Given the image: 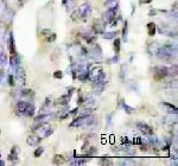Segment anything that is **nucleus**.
Here are the masks:
<instances>
[{"label": "nucleus", "mask_w": 178, "mask_h": 166, "mask_svg": "<svg viewBox=\"0 0 178 166\" xmlns=\"http://www.w3.org/2000/svg\"><path fill=\"white\" fill-rule=\"evenodd\" d=\"M42 35L43 36H49L50 35V30H42Z\"/></svg>", "instance_id": "33"}, {"label": "nucleus", "mask_w": 178, "mask_h": 166, "mask_svg": "<svg viewBox=\"0 0 178 166\" xmlns=\"http://www.w3.org/2000/svg\"><path fill=\"white\" fill-rule=\"evenodd\" d=\"M16 71H17V81L21 84H25V71H24V69H21L19 67Z\"/></svg>", "instance_id": "11"}, {"label": "nucleus", "mask_w": 178, "mask_h": 166, "mask_svg": "<svg viewBox=\"0 0 178 166\" xmlns=\"http://www.w3.org/2000/svg\"><path fill=\"white\" fill-rule=\"evenodd\" d=\"M103 38H105V39H113V38H116V32L115 31L105 32V33H103Z\"/></svg>", "instance_id": "18"}, {"label": "nucleus", "mask_w": 178, "mask_h": 166, "mask_svg": "<svg viewBox=\"0 0 178 166\" xmlns=\"http://www.w3.org/2000/svg\"><path fill=\"white\" fill-rule=\"evenodd\" d=\"M31 95H32V90L31 89H23V90H20V96L21 97L31 96Z\"/></svg>", "instance_id": "19"}, {"label": "nucleus", "mask_w": 178, "mask_h": 166, "mask_svg": "<svg viewBox=\"0 0 178 166\" xmlns=\"http://www.w3.org/2000/svg\"><path fill=\"white\" fill-rule=\"evenodd\" d=\"M43 152H44V147H38V149H36V151L33 152V156H35L36 158H38V157H41L42 154H43Z\"/></svg>", "instance_id": "22"}, {"label": "nucleus", "mask_w": 178, "mask_h": 166, "mask_svg": "<svg viewBox=\"0 0 178 166\" xmlns=\"http://www.w3.org/2000/svg\"><path fill=\"white\" fill-rule=\"evenodd\" d=\"M169 68H166V67H157V68H154V79L157 82H160L169 76Z\"/></svg>", "instance_id": "3"}, {"label": "nucleus", "mask_w": 178, "mask_h": 166, "mask_svg": "<svg viewBox=\"0 0 178 166\" xmlns=\"http://www.w3.org/2000/svg\"><path fill=\"white\" fill-rule=\"evenodd\" d=\"M118 61H119V55H115L114 57H112L110 60H108L107 62H108L109 64H113V63H116Z\"/></svg>", "instance_id": "27"}, {"label": "nucleus", "mask_w": 178, "mask_h": 166, "mask_svg": "<svg viewBox=\"0 0 178 166\" xmlns=\"http://www.w3.org/2000/svg\"><path fill=\"white\" fill-rule=\"evenodd\" d=\"M122 106H124V109H125V112L127 114H132L134 112V108H132V107H130L128 105H126L125 102H122Z\"/></svg>", "instance_id": "23"}, {"label": "nucleus", "mask_w": 178, "mask_h": 166, "mask_svg": "<svg viewBox=\"0 0 178 166\" xmlns=\"http://www.w3.org/2000/svg\"><path fill=\"white\" fill-rule=\"evenodd\" d=\"M137 128L140 132H142L146 135H153V129L151 126H149L147 123L145 122H137Z\"/></svg>", "instance_id": "6"}, {"label": "nucleus", "mask_w": 178, "mask_h": 166, "mask_svg": "<svg viewBox=\"0 0 178 166\" xmlns=\"http://www.w3.org/2000/svg\"><path fill=\"white\" fill-rule=\"evenodd\" d=\"M96 153H98V149H96V147H90V149L87 151V154H86V156L90 157V156H94V154H96Z\"/></svg>", "instance_id": "24"}, {"label": "nucleus", "mask_w": 178, "mask_h": 166, "mask_svg": "<svg viewBox=\"0 0 178 166\" xmlns=\"http://www.w3.org/2000/svg\"><path fill=\"white\" fill-rule=\"evenodd\" d=\"M160 106H163V107H165L166 108V112L170 114H177V107H175L173 105H171L169 102H161Z\"/></svg>", "instance_id": "10"}, {"label": "nucleus", "mask_w": 178, "mask_h": 166, "mask_svg": "<svg viewBox=\"0 0 178 166\" xmlns=\"http://www.w3.org/2000/svg\"><path fill=\"white\" fill-rule=\"evenodd\" d=\"M19 1H23V0H19Z\"/></svg>", "instance_id": "39"}, {"label": "nucleus", "mask_w": 178, "mask_h": 166, "mask_svg": "<svg viewBox=\"0 0 178 166\" xmlns=\"http://www.w3.org/2000/svg\"><path fill=\"white\" fill-rule=\"evenodd\" d=\"M2 77H4V72H2V71H0V82H1Z\"/></svg>", "instance_id": "37"}, {"label": "nucleus", "mask_w": 178, "mask_h": 166, "mask_svg": "<svg viewBox=\"0 0 178 166\" xmlns=\"http://www.w3.org/2000/svg\"><path fill=\"white\" fill-rule=\"evenodd\" d=\"M152 0H140V1H139V4H140V5H141V4H149V2H151Z\"/></svg>", "instance_id": "34"}, {"label": "nucleus", "mask_w": 178, "mask_h": 166, "mask_svg": "<svg viewBox=\"0 0 178 166\" xmlns=\"http://www.w3.org/2000/svg\"><path fill=\"white\" fill-rule=\"evenodd\" d=\"M9 84L10 86H14V79H13V76H9Z\"/></svg>", "instance_id": "32"}, {"label": "nucleus", "mask_w": 178, "mask_h": 166, "mask_svg": "<svg viewBox=\"0 0 178 166\" xmlns=\"http://www.w3.org/2000/svg\"><path fill=\"white\" fill-rule=\"evenodd\" d=\"M16 110L18 115H21V116L31 118L35 115V107L27 101H19L16 107Z\"/></svg>", "instance_id": "1"}, {"label": "nucleus", "mask_w": 178, "mask_h": 166, "mask_svg": "<svg viewBox=\"0 0 178 166\" xmlns=\"http://www.w3.org/2000/svg\"><path fill=\"white\" fill-rule=\"evenodd\" d=\"M56 41V35L52 33V35H50L48 38H46V42H49V43H51V42H55Z\"/></svg>", "instance_id": "28"}, {"label": "nucleus", "mask_w": 178, "mask_h": 166, "mask_svg": "<svg viewBox=\"0 0 178 166\" xmlns=\"http://www.w3.org/2000/svg\"><path fill=\"white\" fill-rule=\"evenodd\" d=\"M106 7H113V6H118V0H107L105 2Z\"/></svg>", "instance_id": "21"}, {"label": "nucleus", "mask_w": 178, "mask_h": 166, "mask_svg": "<svg viewBox=\"0 0 178 166\" xmlns=\"http://www.w3.org/2000/svg\"><path fill=\"white\" fill-rule=\"evenodd\" d=\"M125 69H126V65L122 64V65H121V70H120V72H121L120 76H121V79H122V81L125 79Z\"/></svg>", "instance_id": "29"}, {"label": "nucleus", "mask_w": 178, "mask_h": 166, "mask_svg": "<svg viewBox=\"0 0 178 166\" xmlns=\"http://www.w3.org/2000/svg\"><path fill=\"white\" fill-rule=\"evenodd\" d=\"M10 51H11V56H13V55L17 53L16 45H14V38H13V35L12 33L10 35Z\"/></svg>", "instance_id": "13"}, {"label": "nucleus", "mask_w": 178, "mask_h": 166, "mask_svg": "<svg viewBox=\"0 0 178 166\" xmlns=\"http://www.w3.org/2000/svg\"><path fill=\"white\" fill-rule=\"evenodd\" d=\"M69 1H72V0H63V5H68Z\"/></svg>", "instance_id": "36"}, {"label": "nucleus", "mask_w": 178, "mask_h": 166, "mask_svg": "<svg viewBox=\"0 0 178 166\" xmlns=\"http://www.w3.org/2000/svg\"><path fill=\"white\" fill-rule=\"evenodd\" d=\"M52 133H53V129H46V132H45V134L43 137H44V138H48V137H50Z\"/></svg>", "instance_id": "30"}, {"label": "nucleus", "mask_w": 178, "mask_h": 166, "mask_svg": "<svg viewBox=\"0 0 178 166\" xmlns=\"http://www.w3.org/2000/svg\"><path fill=\"white\" fill-rule=\"evenodd\" d=\"M49 114H41V115H38L37 118L35 119V121H37V122H44L45 119H49Z\"/></svg>", "instance_id": "17"}, {"label": "nucleus", "mask_w": 178, "mask_h": 166, "mask_svg": "<svg viewBox=\"0 0 178 166\" xmlns=\"http://www.w3.org/2000/svg\"><path fill=\"white\" fill-rule=\"evenodd\" d=\"M18 154H19V149L18 146H13L12 151H11V154H10L9 159L11 161H17L18 160Z\"/></svg>", "instance_id": "12"}, {"label": "nucleus", "mask_w": 178, "mask_h": 166, "mask_svg": "<svg viewBox=\"0 0 178 166\" xmlns=\"http://www.w3.org/2000/svg\"><path fill=\"white\" fill-rule=\"evenodd\" d=\"M90 13H91V7L89 6L88 4H83L82 6H80L79 9L72 13L71 19L72 20H76V19H87L90 16Z\"/></svg>", "instance_id": "2"}, {"label": "nucleus", "mask_w": 178, "mask_h": 166, "mask_svg": "<svg viewBox=\"0 0 178 166\" xmlns=\"http://www.w3.org/2000/svg\"><path fill=\"white\" fill-rule=\"evenodd\" d=\"M0 165H4V161L2 160H0Z\"/></svg>", "instance_id": "38"}, {"label": "nucleus", "mask_w": 178, "mask_h": 166, "mask_svg": "<svg viewBox=\"0 0 178 166\" xmlns=\"http://www.w3.org/2000/svg\"><path fill=\"white\" fill-rule=\"evenodd\" d=\"M42 141V138L36 135V134H32V135H29L26 139V142L29 146H37L39 142Z\"/></svg>", "instance_id": "7"}, {"label": "nucleus", "mask_w": 178, "mask_h": 166, "mask_svg": "<svg viewBox=\"0 0 178 166\" xmlns=\"http://www.w3.org/2000/svg\"><path fill=\"white\" fill-rule=\"evenodd\" d=\"M71 95L70 94H67V95H63V96H61L56 102H55V105L56 106H67L68 103H69V100H70Z\"/></svg>", "instance_id": "9"}, {"label": "nucleus", "mask_w": 178, "mask_h": 166, "mask_svg": "<svg viewBox=\"0 0 178 166\" xmlns=\"http://www.w3.org/2000/svg\"><path fill=\"white\" fill-rule=\"evenodd\" d=\"M88 56L89 57H91V58H94V60H98V58H101V56H102V50H101V46L98 45V44H95L90 50L88 51Z\"/></svg>", "instance_id": "5"}, {"label": "nucleus", "mask_w": 178, "mask_h": 166, "mask_svg": "<svg viewBox=\"0 0 178 166\" xmlns=\"http://www.w3.org/2000/svg\"><path fill=\"white\" fill-rule=\"evenodd\" d=\"M63 161V157L62 156H60V154H56L55 157H53V164H56V165H60V164H62Z\"/></svg>", "instance_id": "20"}, {"label": "nucleus", "mask_w": 178, "mask_h": 166, "mask_svg": "<svg viewBox=\"0 0 178 166\" xmlns=\"http://www.w3.org/2000/svg\"><path fill=\"white\" fill-rule=\"evenodd\" d=\"M127 33H128V21L126 20L124 24V29H122V39L127 41Z\"/></svg>", "instance_id": "15"}, {"label": "nucleus", "mask_w": 178, "mask_h": 166, "mask_svg": "<svg viewBox=\"0 0 178 166\" xmlns=\"http://www.w3.org/2000/svg\"><path fill=\"white\" fill-rule=\"evenodd\" d=\"M62 76H63V72L61 70H57V71L53 72V77H55V79H62Z\"/></svg>", "instance_id": "25"}, {"label": "nucleus", "mask_w": 178, "mask_h": 166, "mask_svg": "<svg viewBox=\"0 0 178 166\" xmlns=\"http://www.w3.org/2000/svg\"><path fill=\"white\" fill-rule=\"evenodd\" d=\"M147 31H149V35L150 36H154V33H156V24L154 23H149Z\"/></svg>", "instance_id": "14"}, {"label": "nucleus", "mask_w": 178, "mask_h": 166, "mask_svg": "<svg viewBox=\"0 0 178 166\" xmlns=\"http://www.w3.org/2000/svg\"><path fill=\"white\" fill-rule=\"evenodd\" d=\"M156 13H157L156 10H151V11H150V16H151V17H153V14H156Z\"/></svg>", "instance_id": "35"}, {"label": "nucleus", "mask_w": 178, "mask_h": 166, "mask_svg": "<svg viewBox=\"0 0 178 166\" xmlns=\"http://www.w3.org/2000/svg\"><path fill=\"white\" fill-rule=\"evenodd\" d=\"M11 68L13 70H17L19 67H20V57H19V55L16 53V55H13V56H11Z\"/></svg>", "instance_id": "8"}, {"label": "nucleus", "mask_w": 178, "mask_h": 166, "mask_svg": "<svg viewBox=\"0 0 178 166\" xmlns=\"http://www.w3.org/2000/svg\"><path fill=\"white\" fill-rule=\"evenodd\" d=\"M120 45H121L120 38H115V41H114V51H115L116 55H119V52H120Z\"/></svg>", "instance_id": "16"}, {"label": "nucleus", "mask_w": 178, "mask_h": 166, "mask_svg": "<svg viewBox=\"0 0 178 166\" xmlns=\"http://www.w3.org/2000/svg\"><path fill=\"white\" fill-rule=\"evenodd\" d=\"M101 164H103V165H112V161L108 159V158H101Z\"/></svg>", "instance_id": "26"}, {"label": "nucleus", "mask_w": 178, "mask_h": 166, "mask_svg": "<svg viewBox=\"0 0 178 166\" xmlns=\"http://www.w3.org/2000/svg\"><path fill=\"white\" fill-rule=\"evenodd\" d=\"M116 12H118V6L108 7L106 12L103 13V17H102L103 23H105V24H109V23L116 17Z\"/></svg>", "instance_id": "4"}, {"label": "nucleus", "mask_w": 178, "mask_h": 166, "mask_svg": "<svg viewBox=\"0 0 178 166\" xmlns=\"http://www.w3.org/2000/svg\"><path fill=\"white\" fill-rule=\"evenodd\" d=\"M112 116H113V113L108 114V116H107V125H108V126H109L110 122H112Z\"/></svg>", "instance_id": "31"}]
</instances>
